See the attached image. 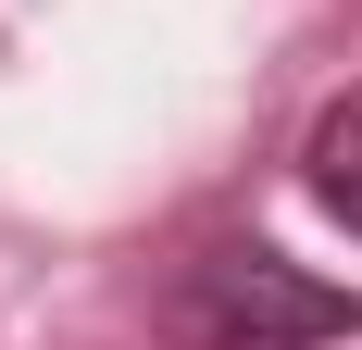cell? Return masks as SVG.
I'll return each mask as SVG.
<instances>
[{
    "label": "cell",
    "instance_id": "obj_2",
    "mask_svg": "<svg viewBox=\"0 0 362 350\" xmlns=\"http://www.w3.org/2000/svg\"><path fill=\"white\" fill-rule=\"evenodd\" d=\"M300 188H313L325 225H350V238H362V88L313 113V138H300Z\"/></svg>",
    "mask_w": 362,
    "mask_h": 350
},
{
    "label": "cell",
    "instance_id": "obj_1",
    "mask_svg": "<svg viewBox=\"0 0 362 350\" xmlns=\"http://www.w3.org/2000/svg\"><path fill=\"white\" fill-rule=\"evenodd\" d=\"M163 338L175 350H325V338H362V300L300 276L288 250H262V238H213L163 288Z\"/></svg>",
    "mask_w": 362,
    "mask_h": 350
}]
</instances>
